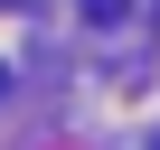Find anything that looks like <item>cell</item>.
Masks as SVG:
<instances>
[{
  "label": "cell",
  "mask_w": 160,
  "mask_h": 150,
  "mask_svg": "<svg viewBox=\"0 0 160 150\" xmlns=\"http://www.w3.org/2000/svg\"><path fill=\"white\" fill-rule=\"evenodd\" d=\"M85 19H122V0H85Z\"/></svg>",
  "instance_id": "cell-1"
},
{
  "label": "cell",
  "mask_w": 160,
  "mask_h": 150,
  "mask_svg": "<svg viewBox=\"0 0 160 150\" xmlns=\"http://www.w3.org/2000/svg\"><path fill=\"white\" fill-rule=\"evenodd\" d=\"M0 94H10V75H0Z\"/></svg>",
  "instance_id": "cell-2"
}]
</instances>
